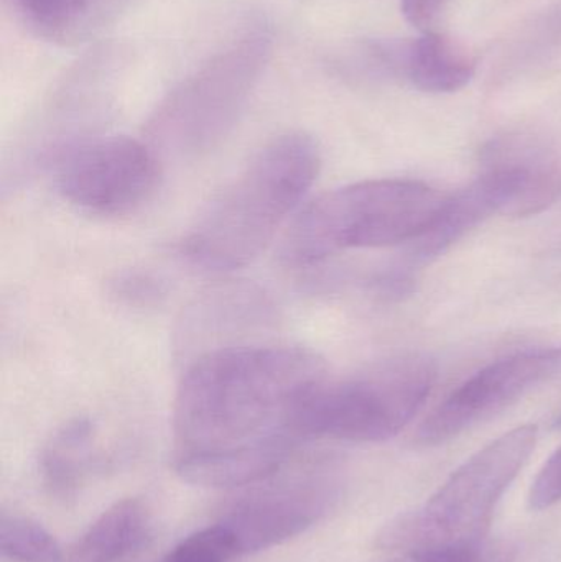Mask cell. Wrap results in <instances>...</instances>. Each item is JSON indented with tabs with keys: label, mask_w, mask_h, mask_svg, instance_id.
I'll list each match as a JSON object with an SVG mask.
<instances>
[{
	"label": "cell",
	"mask_w": 561,
	"mask_h": 562,
	"mask_svg": "<svg viewBox=\"0 0 561 562\" xmlns=\"http://www.w3.org/2000/svg\"><path fill=\"white\" fill-rule=\"evenodd\" d=\"M326 380L302 347L237 344L191 360L173 406L175 464L256 459L285 465L300 416Z\"/></svg>",
	"instance_id": "cell-1"
},
{
	"label": "cell",
	"mask_w": 561,
	"mask_h": 562,
	"mask_svg": "<svg viewBox=\"0 0 561 562\" xmlns=\"http://www.w3.org/2000/svg\"><path fill=\"white\" fill-rule=\"evenodd\" d=\"M319 167L322 155L308 134L287 132L267 142L194 221L181 256L210 273L249 266L300 206Z\"/></svg>",
	"instance_id": "cell-2"
},
{
	"label": "cell",
	"mask_w": 561,
	"mask_h": 562,
	"mask_svg": "<svg viewBox=\"0 0 561 562\" xmlns=\"http://www.w3.org/2000/svg\"><path fill=\"white\" fill-rule=\"evenodd\" d=\"M447 198L414 180H368L329 191L290 224L280 244V262L310 269L346 250L414 243Z\"/></svg>",
	"instance_id": "cell-3"
},
{
	"label": "cell",
	"mask_w": 561,
	"mask_h": 562,
	"mask_svg": "<svg viewBox=\"0 0 561 562\" xmlns=\"http://www.w3.org/2000/svg\"><path fill=\"white\" fill-rule=\"evenodd\" d=\"M537 445L534 425L517 426L471 456L437 494L385 525L378 547L418 553L486 540L494 510Z\"/></svg>",
	"instance_id": "cell-4"
},
{
	"label": "cell",
	"mask_w": 561,
	"mask_h": 562,
	"mask_svg": "<svg viewBox=\"0 0 561 562\" xmlns=\"http://www.w3.org/2000/svg\"><path fill=\"white\" fill-rule=\"evenodd\" d=\"M269 55V33L253 29L207 59L158 104L145 131L150 147L184 160L220 147L239 121Z\"/></svg>",
	"instance_id": "cell-5"
},
{
	"label": "cell",
	"mask_w": 561,
	"mask_h": 562,
	"mask_svg": "<svg viewBox=\"0 0 561 562\" xmlns=\"http://www.w3.org/2000/svg\"><path fill=\"white\" fill-rule=\"evenodd\" d=\"M437 379L431 360L404 356L352 379H326L300 416V436L382 442L397 436L420 412Z\"/></svg>",
	"instance_id": "cell-6"
},
{
	"label": "cell",
	"mask_w": 561,
	"mask_h": 562,
	"mask_svg": "<svg viewBox=\"0 0 561 562\" xmlns=\"http://www.w3.org/2000/svg\"><path fill=\"white\" fill-rule=\"evenodd\" d=\"M48 157L59 196L76 210L94 216L137 213L160 187L157 151L134 138L69 142L49 151Z\"/></svg>",
	"instance_id": "cell-7"
},
{
	"label": "cell",
	"mask_w": 561,
	"mask_h": 562,
	"mask_svg": "<svg viewBox=\"0 0 561 562\" xmlns=\"http://www.w3.org/2000/svg\"><path fill=\"white\" fill-rule=\"evenodd\" d=\"M269 481L256 484L220 521L239 554L259 553L299 537L328 514L339 494L338 484L319 472L277 484Z\"/></svg>",
	"instance_id": "cell-8"
},
{
	"label": "cell",
	"mask_w": 561,
	"mask_h": 562,
	"mask_svg": "<svg viewBox=\"0 0 561 562\" xmlns=\"http://www.w3.org/2000/svg\"><path fill=\"white\" fill-rule=\"evenodd\" d=\"M560 366L561 347L526 350L490 363L427 416L418 428L417 441L424 446H438L457 438L516 402Z\"/></svg>",
	"instance_id": "cell-9"
},
{
	"label": "cell",
	"mask_w": 561,
	"mask_h": 562,
	"mask_svg": "<svg viewBox=\"0 0 561 562\" xmlns=\"http://www.w3.org/2000/svg\"><path fill=\"white\" fill-rule=\"evenodd\" d=\"M481 181L507 217L537 216L561 194L556 148L532 132H507L491 138L480 154Z\"/></svg>",
	"instance_id": "cell-10"
},
{
	"label": "cell",
	"mask_w": 561,
	"mask_h": 562,
	"mask_svg": "<svg viewBox=\"0 0 561 562\" xmlns=\"http://www.w3.org/2000/svg\"><path fill=\"white\" fill-rule=\"evenodd\" d=\"M269 297L250 284L217 288L204 294L188 310L178 330V350L184 357L203 356L211 350L231 347L246 330L270 323Z\"/></svg>",
	"instance_id": "cell-11"
},
{
	"label": "cell",
	"mask_w": 561,
	"mask_h": 562,
	"mask_svg": "<svg viewBox=\"0 0 561 562\" xmlns=\"http://www.w3.org/2000/svg\"><path fill=\"white\" fill-rule=\"evenodd\" d=\"M478 61L474 53L447 33H424L411 42L407 81L430 94H451L473 81Z\"/></svg>",
	"instance_id": "cell-12"
},
{
	"label": "cell",
	"mask_w": 561,
	"mask_h": 562,
	"mask_svg": "<svg viewBox=\"0 0 561 562\" xmlns=\"http://www.w3.org/2000/svg\"><path fill=\"white\" fill-rule=\"evenodd\" d=\"M150 517L141 501L125 498L104 512L69 548L61 562H117L142 547Z\"/></svg>",
	"instance_id": "cell-13"
},
{
	"label": "cell",
	"mask_w": 561,
	"mask_h": 562,
	"mask_svg": "<svg viewBox=\"0 0 561 562\" xmlns=\"http://www.w3.org/2000/svg\"><path fill=\"white\" fill-rule=\"evenodd\" d=\"M98 461V426L89 418L71 419L43 448L40 456L43 484L55 497H69Z\"/></svg>",
	"instance_id": "cell-14"
},
{
	"label": "cell",
	"mask_w": 561,
	"mask_h": 562,
	"mask_svg": "<svg viewBox=\"0 0 561 562\" xmlns=\"http://www.w3.org/2000/svg\"><path fill=\"white\" fill-rule=\"evenodd\" d=\"M493 214H497L493 196L486 184L476 178L470 187L447 198L434 223L418 239L408 244V256L415 262L434 259Z\"/></svg>",
	"instance_id": "cell-15"
},
{
	"label": "cell",
	"mask_w": 561,
	"mask_h": 562,
	"mask_svg": "<svg viewBox=\"0 0 561 562\" xmlns=\"http://www.w3.org/2000/svg\"><path fill=\"white\" fill-rule=\"evenodd\" d=\"M134 2L135 0H56L52 15L36 36L56 45H79L117 22Z\"/></svg>",
	"instance_id": "cell-16"
},
{
	"label": "cell",
	"mask_w": 561,
	"mask_h": 562,
	"mask_svg": "<svg viewBox=\"0 0 561 562\" xmlns=\"http://www.w3.org/2000/svg\"><path fill=\"white\" fill-rule=\"evenodd\" d=\"M0 551L15 562H61L65 551L38 521L15 514L0 518Z\"/></svg>",
	"instance_id": "cell-17"
},
{
	"label": "cell",
	"mask_w": 561,
	"mask_h": 562,
	"mask_svg": "<svg viewBox=\"0 0 561 562\" xmlns=\"http://www.w3.org/2000/svg\"><path fill=\"white\" fill-rule=\"evenodd\" d=\"M236 557L239 553L233 535L216 524L184 538L160 562H229Z\"/></svg>",
	"instance_id": "cell-18"
},
{
	"label": "cell",
	"mask_w": 561,
	"mask_h": 562,
	"mask_svg": "<svg viewBox=\"0 0 561 562\" xmlns=\"http://www.w3.org/2000/svg\"><path fill=\"white\" fill-rule=\"evenodd\" d=\"M109 296L122 306L145 310L160 304L167 296V284L157 276L141 270L115 273L108 281Z\"/></svg>",
	"instance_id": "cell-19"
},
{
	"label": "cell",
	"mask_w": 561,
	"mask_h": 562,
	"mask_svg": "<svg viewBox=\"0 0 561 562\" xmlns=\"http://www.w3.org/2000/svg\"><path fill=\"white\" fill-rule=\"evenodd\" d=\"M516 554V547L509 541L486 538L467 547L407 553L391 562H514Z\"/></svg>",
	"instance_id": "cell-20"
},
{
	"label": "cell",
	"mask_w": 561,
	"mask_h": 562,
	"mask_svg": "<svg viewBox=\"0 0 561 562\" xmlns=\"http://www.w3.org/2000/svg\"><path fill=\"white\" fill-rule=\"evenodd\" d=\"M561 502V448L540 469L529 494L532 510H547Z\"/></svg>",
	"instance_id": "cell-21"
},
{
	"label": "cell",
	"mask_w": 561,
	"mask_h": 562,
	"mask_svg": "<svg viewBox=\"0 0 561 562\" xmlns=\"http://www.w3.org/2000/svg\"><path fill=\"white\" fill-rule=\"evenodd\" d=\"M450 0H402L405 20L422 33L438 32Z\"/></svg>",
	"instance_id": "cell-22"
},
{
	"label": "cell",
	"mask_w": 561,
	"mask_h": 562,
	"mask_svg": "<svg viewBox=\"0 0 561 562\" xmlns=\"http://www.w3.org/2000/svg\"><path fill=\"white\" fill-rule=\"evenodd\" d=\"M529 38L534 40V45L540 48H559L561 46V3L543 13L536 25Z\"/></svg>",
	"instance_id": "cell-23"
},
{
	"label": "cell",
	"mask_w": 561,
	"mask_h": 562,
	"mask_svg": "<svg viewBox=\"0 0 561 562\" xmlns=\"http://www.w3.org/2000/svg\"><path fill=\"white\" fill-rule=\"evenodd\" d=\"M26 29L38 35L48 16L52 15L56 0H9Z\"/></svg>",
	"instance_id": "cell-24"
},
{
	"label": "cell",
	"mask_w": 561,
	"mask_h": 562,
	"mask_svg": "<svg viewBox=\"0 0 561 562\" xmlns=\"http://www.w3.org/2000/svg\"><path fill=\"white\" fill-rule=\"evenodd\" d=\"M556 426L557 429H561V416H559V418H557V422H556Z\"/></svg>",
	"instance_id": "cell-25"
}]
</instances>
